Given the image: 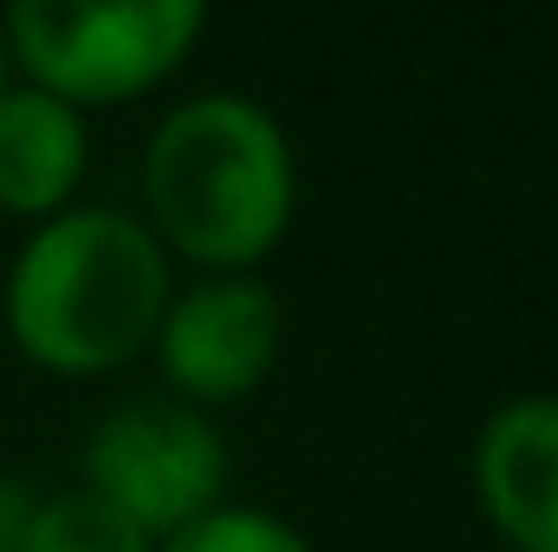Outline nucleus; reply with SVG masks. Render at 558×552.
<instances>
[{"label": "nucleus", "instance_id": "nucleus-1", "mask_svg": "<svg viewBox=\"0 0 558 552\" xmlns=\"http://www.w3.org/2000/svg\"><path fill=\"white\" fill-rule=\"evenodd\" d=\"M169 305L162 241L124 208H59L7 274V325L46 371L92 377L156 338Z\"/></svg>", "mask_w": 558, "mask_h": 552}, {"label": "nucleus", "instance_id": "nucleus-2", "mask_svg": "<svg viewBox=\"0 0 558 552\" xmlns=\"http://www.w3.org/2000/svg\"><path fill=\"white\" fill-rule=\"evenodd\" d=\"M143 189L182 261L241 274L292 221V143L254 98L208 92L156 124Z\"/></svg>", "mask_w": 558, "mask_h": 552}, {"label": "nucleus", "instance_id": "nucleus-3", "mask_svg": "<svg viewBox=\"0 0 558 552\" xmlns=\"http://www.w3.org/2000/svg\"><path fill=\"white\" fill-rule=\"evenodd\" d=\"M202 26H208L202 0H131V7L20 0L7 13V46L39 92L65 105H105L149 92L162 72H175Z\"/></svg>", "mask_w": 558, "mask_h": 552}, {"label": "nucleus", "instance_id": "nucleus-4", "mask_svg": "<svg viewBox=\"0 0 558 552\" xmlns=\"http://www.w3.org/2000/svg\"><path fill=\"white\" fill-rule=\"evenodd\" d=\"M85 488L98 501H111L149 540H169L189 520L221 507L228 442L195 404H182L169 391H143L92 422Z\"/></svg>", "mask_w": 558, "mask_h": 552}, {"label": "nucleus", "instance_id": "nucleus-5", "mask_svg": "<svg viewBox=\"0 0 558 552\" xmlns=\"http://www.w3.org/2000/svg\"><path fill=\"white\" fill-rule=\"evenodd\" d=\"M279 351V292L254 274H215L175 292L156 319V358L169 397L228 404L274 371Z\"/></svg>", "mask_w": 558, "mask_h": 552}, {"label": "nucleus", "instance_id": "nucleus-6", "mask_svg": "<svg viewBox=\"0 0 558 552\" xmlns=\"http://www.w3.org/2000/svg\"><path fill=\"white\" fill-rule=\"evenodd\" d=\"M474 488L507 547L558 552V397H513L487 416Z\"/></svg>", "mask_w": 558, "mask_h": 552}, {"label": "nucleus", "instance_id": "nucleus-7", "mask_svg": "<svg viewBox=\"0 0 558 552\" xmlns=\"http://www.w3.org/2000/svg\"><path fill=\"white\" fill-rule=\"evenodd\" d=\"M85 176V118L78 105L13 85L0 98V208L7 215H59Z\"/></svg>", "mask_w": 558, "mask_h": 552}, {"label": "nucleus", "instance_id": "nucleus-8", "mask_svg": "<svg viewBox=\"0 0 558 552\" xmlns=\"http://www.w3.org/2000/svg\"><path fill=\"white\" fill-rule=\"evenodd\" d=\"M26 552H156V540L131 527L111 501H98L92 488H72L33 507Z\"/></svg>", "mask_w": 558, "mask_h": 552}, {"label": "nucleus", "instance_id": "nucleus-9", "mask_svg": "<svg viewBox=\"0 0 558 552\" xmlns=\"http://www.w3.org/2000/svg\"><path fill=\"white\" fill-rule=\"evenodd\" d=\"M156 552H312V540L299 527H286L279 514H260V507H215L202 520H189L182 533L156 540Z\"/></svg>", "mask_w": 558, "mask_h": 552}, {"label": "nucleus", "instance_id": "nucleus-10", "mask_svg": "<svg viewBox=\"0 0 558 552\" xmlns=\"http://www.w3.org/2000/svg\"><path fill=\"white\" fill-rule=\"evenodd\" d=\"M33 507L39 494L13 475H0V552H26V533H33Z\"/></svg>", "mask_w": 558, "mask_h": 552}, {"label": "nucleus", "instance_id": "nucleus-11", "mask_svg": "<svg viewBox=\"0 0 558 552\" xmlns=\"http://www.w3.org/2000/svg\"><path fill=\"white\" fill-rule=\"evenodd\" d=\"M13 92V46H7V33H0V98Z\"/></svg>", "mask_w": 558, "mask_h": 552}]
</instances>
